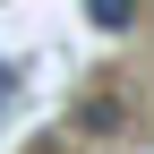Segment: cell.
Here are the masks:
<instances>
[{
	"label": "cell",
	"instance_id": "3",
	"mask_svg": "<svg viewBox=\"0 0 154 154\" xmlns=\"http://www.w3.org/2000/svg\"><path fill=\"white\" fill-rule=\"evenodd\" d=\"M17 77H26V69H17V60H0V103H17Z\"/></svg>",
	"mask_w": 154,
	"mask_h": 154
},
{
	"label": "cell",
	"instance_id": "1",
	"mask_svg": "<svg viewBox=\"0 0 154 154\" xmlns=\"http://www.w3.org/2000/svg\"><path fill=\"white\" fill-rule=\"evenodd\" d=\"M86 17L103 34H128V26H137V0H86Z\"/></svg>",
	"mask_w": 154,
	"mask_h": 154
},
{
	"label": "cell",
	"instance_id": "2",
	"mask_svg": "<svg viewBox=\"0 0 154 154\" xmlns=\"http://www.w3.org/2000/svg\"><path fill=\"white\" fill-rule=\"evenodd\" d=\"M77 120H86V128H120V120H128V111H120V94H94V103H86V111H77Z\"/></svg>",
	"mask_w": 154,
	"mask_h": 154
}]
</instances>
